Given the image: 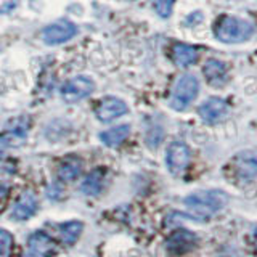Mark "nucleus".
I'll return each mask as SVG.
<instances>
[{
    "instance_id": "2",
    "label": "nucleus",
    "mask_w": 257,
    "mask_h": 257,
    "mask_svg": "<svg viewBox=\"0 0 257 257\" xmlns=\"http://www.w3.org/2000/svg\"><path fill=\"white\" fill-rule=\"evenodd\" d=\"M215 37L223 44H241L252 37L254 28L251 23H247L236 16H222L215 23Z\"/></svg>"
},
{
    "instance_id": "14",
    "label": "nucleus",
    "mask_w": 257,
    "mask_h": 257,
    "mask_svg": "<svg viewBox=\"0 0 257 257\" xmlns=\"http://www.w3.org/2000/svg\"><path fill=\"white\" fill-rule=\"evenodd\" d=\"M29 247L31 251L37 254V255H42V257H48L55 249V244L52 238L45 235L44 231H36L34 235L29 236Z\"/></svg>"
},
{
    "instance_id": "13",
    "label": "nucleus",
    "mask_w": 257,
    "mask_h": 257,
    "mask_svg": "<svg viewBox=\"0 0 257 257\" xmlns=\"http://www.w3.org/2000/svg\"><path fill=\"white\" fill-rule=\"evenodd\" d=\"M198 48L193 45H187V44H175L172 48V58L175 61V64L185 68L190 66V64L196 63L198 60Z\"/></svg>"
},
{
    "instance_id": "19",
    "label": "nucleus",
    "mask_w": 257,
    "mask_h": 257,
    "mask_svg": "<svg viewBox=\"0 0 257 257\" xmlns=\"http://www.w3.org/2000/svg\"><path fill=\"white\" fill-rule=\"evenodd\" d=\"M13 249V235L8 230H0V257H10Z\"/></svg>"
},
{
    "instance_id": "5",
    "label": "nucleus",
    "mask_w": 257,
    "mask_h": 257,
    "mask_svg": "<svg viewBox=\"0 0 257 257\" xmlns=\"http://www.w3.org/2000/svg\"><path fill=\"white\" fill-rule=\"evenodd\" d=\"M77 34V28L74 23L68 20H60L55 21L42 31V40L47 45H60L68 42Z\"/></svg>"
},
{
    "instance_id": "12",
    "label": "nucleus",
    "mask_w": 257,
    "mask_h": 257,
    "mask_svg": "<svg viewBox=\"0 0 257 257\" xmlns=\"http://www.w3.org/2000/svg\"><path fill=\"white\" fill-rule=\"evenodd\" d=\"M37 209V198L32 193H24L18 199V203L13 207V219L15 220H26L34 215Z\"/></svg>"
},
{
    "instance_id": "17",
    "label": "nucleus",
    "mask_w": 257,
    "mask_h": 257,
    "mask_svg": "<svg viewBox=\"0 0 257 257\" xmlns=\"http://www.w3.org/2000/svg\"><path fill=\"white\" fill-rule=\"evenodd\" d=\"M84 230V223L80 220H69L60 225V235L64 243H76Z\"/></svg>"
},
{
    "instance_id": "15",
    "label": "nucleus",
    "mask_w": 257,
    "mask_h": 257,
    "mask_svg": "<svg viewBox=\"0 0 257 257\" xmlns=\"http://www.w3.org/2000/svg\"><path fill=\"white\" fill-rule=\"evenodd\" d=\"M128 134H131V125L122 124V125L111 127V128H108V131L101 132L100 140L106 145V147L114 148V147H119V145L127 139Z\"/></svg>"
},
{
    "instance_id": "16",
    "label": "nucleus",
    "mask_w": 257,
    "mask_h": 257,
    "mask_svg": "<svg viewBox=\"0 0 257 257\" xmlns=\"http://www.w3.org/2000/svg\"><path fill=\"white\" fill-rule=\"evenodd\" d=\"M101 187H103V171L101 169H95V171H92L84 179L82 185H80V191L87 196H95L100 193Z\"/></svg>"
},
{
    "instance_id": "8",
    "label": "nucleus",
    "mask_w": 257,
    "mask_h": 257,
    "mask_svg": "<svg viewBox=\"0 0 257 257\" xmlns=\"http://www.w3.org/2000/svg\"><path fill=\"white\" fill-rule=\"evenodd\" d=\"M201 119L204 120L206 124H217L219 120H222L228 112V104L225 100L217 98V96H212V98L206 100L198 109Z\"/></svg>"
},
{
    "instance_id": "6",
    "label": "nucleus",
    "mask_w": 257,
    "mask_h": 257,
    "mask_svg": "<svg viewBox=\"0 0 257 257\" xmlns=\"http://www.w3.org/2000/svg\"><path fill=\"white\" fill-rule=\"evenodd\" d=\"M190 163V150L182 142H174L169 145L166 153V164L167 169L174 175H180Z\"/></svg>"
},
{
    "instance_id": "3",
    "label": "nucleus",
    "mask_w": 257,
    "mask_h": 257,
    "mask_svg": "<svg viewBox=\"0 0 257 257\" xmlns=\"http://www.w3.org/2000/svg\"><path fill=\"white\" fill-rule=\"evenodd\" d=\"M199 92V82L193 74H183L174 87L171 106L177 111H182L196 98Z\"/></svg>"
},
{
    "instance_id": "1",
    "label": "nucleus",
    "mask_w": 257,
    "mask_h": 257,
    "mask_svg": "<svg viewBox=\"0 0 257 257\" xmlns=\"http://www.w3.org/2000/svg\"><path fill=\"white\" fill-rule=\"evenodd\" d=\"M228 204L227 193L222 190H201L185 198V206L190 212L199 217H209Z\"/></svg>"
},
{
    "instance_id": "9",
    "label": "nucleus",
    "mask_w": 257,
    "mask_h": 257,
    "mask_svg": "<svg viewBox=\"0 0 257 257\" xmlns=\"http://www.w3.org/2000/svg\"><path fill=\"white\" fill-rule=\"evenodd\" d=\"M235 169L241 182H252L257 177V155L252 151L239 153L235 159Z\"/></svg>"
},
{
    "instance_id": "24",
    "label": "nucleus",
    "mask_w": 257,
    "mask_h": 257,
    "mask_svg": "<svg viewBox=\"0 0 257 257\" xmlns=\"http://www.w3.org/2000/svg\"><path fill=\"white\" fill-rule=\"evenodd\" d=\"M254 238H255V244H257V225H255V228H254Z\"/></svg>"
},
{
    "instance_id": "7",
    "label": "nucleus",
    "mask_w": 257,
    "mask_h": 257,
    "mask_svg": "<svg viewBox=\"0 0 257 257\" xmlns=\"http://www.w3.org/2000/svg\"><path fill=\"white\" fill-rule=\"evenodd\" d=\"M127 111H128V106L124 100L117 98V96H106V98H103L98 103L95 114L101 122H111V120L127 114Z\"/></svg>"
},
{
    "instance_id": "23",
    "label": "nucleus",
    "mask_w": 257,
    "mask_h": 257,
    "mask_svg": "<svg viewBox=\"0 0 257 257\" xmlns=\"http://www.w3.org/2000/svg\"><path fill=\"white\" fill-rule=\"evenodd\" d=\"M5 147H7V143L4 142V139L0 137V156L4 155V151H5Z\"/></svg>"
},
{
    "instance_id": "10",
    "label": "nucleus",
    "mask_w": 257,
    "mask_h": 257,
    "mask_svg": "<svg viewBox=\"0 0 257 257\" xmlns=\"http://www.w3.org/2000/svg\"><path fill=\"white\" fill-rule=\"evenodd\" d=\"M196 244V236L188 230H179L167 239V251L172 254H185Z\"/></svg>"
},
{
    "instance_id": "11",
    "label": "nucleus",
    "mask_w": 257,
    "mask_h": 257,
    "mask_svg": "<svg viewBox=\"0 0 257 257\" xmlns=\"http://www.w3.org/2000/svg\"><path fill=\"white\" fill-rule=\"evenodd\" d=\"M203 74L212 87H222L227 82V66L219 60H207L203 68Z\"/></svg>"
},
{
    "instance_id": "4",
    "label": "nucleus",
    "mask_w": 257,
    "mask_h": 257,
    "mask_svg": "<svg viewBox=\"0 0 257 257\" xmlns=\"http://www.w3.org/2000/svg\"><path fill=\"white\" fill-rule=\"evenodd\" d=\"M95 90V82L88 76H76L69 79L66 84L61 87V96L64 101L76 103L84 100Z\"/></svg>"
},
{
    "instance_id": "18",
    "label": "nucleus",
    "mask_w": 257,
    "mask_h": 257,
    "mask_svg": "<svg viewBox=\"0 0 257 257\" xmlns=\"http://www.w3.org/2000/svg\"><path fill=\"white\" fill-rule=\"evenodd\" d=\"M80 169H82V166H80L79 161L69 159V161H64V163L61 164L60 171H58V175H60L61 180L71 182V180L77 179V175L80 174Z\"/></svg>"
},
{
    "instance_id": "21",
    "label": "nucleus",
    "mask_w": 257,
    "mask_h": 257,
    "mask_svg": "<svg viewBox=\"0 0 257 257\" xmlns=\"http://www.w3.org/2000/svg\"><path fill=\"white\" fill-rule=\"evenodd\" d=\"M18 5V0H0V13H8Z\"/></svg>"
},
{
    "instance_id": "20",
    "label": "nucleus",
    "mask_w": 257,
    "mask_h": 257,
    "mask_svg": "<svg viewBox=\"0 0 257 257\" xmlns=\"http://www.w3.org/2000/svg\"><path fill=\"white\" fill-rule=\"evenodd\" d=\"M175 0H155V10L161 18H169L172 15Z\"/></svg>"
},
{
    "instance_id": "22",
    "label": "nucleus",
    "mask_w": 257,
    "mask_h": 257,
    "mask_svg": "<svg viewBox=\"0 0 257 257\" xmlns=\"http://www.w3.org/2000/svg\"><path fill=\"white\" fill-rule=\"evenodd\" d=\"M8 195V188H5V187H0V203L4 201V198Z\"/></svg>"
}]
</instances>
